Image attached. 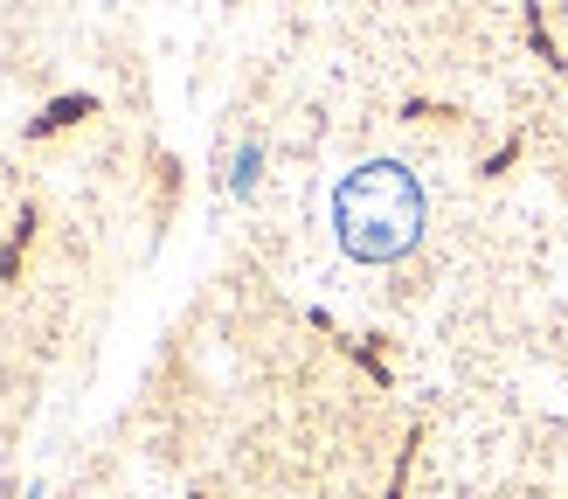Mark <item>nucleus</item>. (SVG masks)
Returning a JSON list of instances; mask_svg holds the SVG:
<instances>
[{"mask_svg":"<svg viewBox=\"0 0 568 499\" xmlns=\"http://www.w3.org/2000/svg\"><path fill=\"white\" fill-rule=\"evenodd\" d=\"M333 230L339 249L361 264H395L403 249L423 236V187L409 166L395 160H367L333 187Z\"/></svg>","mask_w":568,"mask_h":499,"instance_id":"obj_1","label":"nucleus"}]
</instances>
